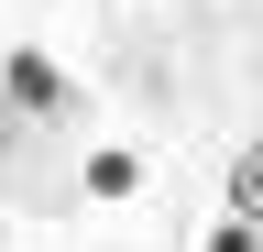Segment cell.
<instances>
[{
    "mask_svg": "<svg viewBox=\"0 0 263 252\" xmlns=\"http://www.w3.org/2000/svg\"><path fill=\"white\" fill-rule=\"evenodd\" d=\"M77 186H88V198H132V186H143V153H121V143H99L88 165H77Z\"/></svg>",
    "mask_w": 263,
    "mask_h": 252,
    "instance_id": "2",
    "label": "cell"
},
{
    "mask_svg": "<svg viewBox=\"0 0 263 252\" xmlns=\"http://www.w3.org/2000/svg\"><path fill=\"white\" fill-rule=\"evenodd\" d=\"M197 252H263V219H241V208H230V219H219V230L197 241Z\"/></svg>",
    "mask_w": 263,
    "mask_h": 252,
    "instance_id": "4",
    "label": "cell"
},
{
    "mask_svg": "<svg viewBox=\"0 0 263 252\" xmlns=\"http://www.w3.org/2000/svg\"><path fill=\"white\" fill-rule=\"evenodd\" d=\"M230 208H241V219H263V143H241V153H230Z\"/></svg>",
    "mask_w": 263,
    "mask_h": 252,
    "instance_id": "3",
    "label": "cell"
},
{
    "mask_svg": "<svg viewBox=\"0 0 263 252\" xmlns=\"http://www.w3.org/2000/svg\"><path fill=\"white\" fill-rule=\"evenodd\" d=\"M0 99H11L22 121H66L77 110V77H66L55 55H0Z\"/></svg>",
    "mask_w": 263,
    "mask_h": 252,
    "instance_id": "1",
    "label": "cell"
}]
</instances>
